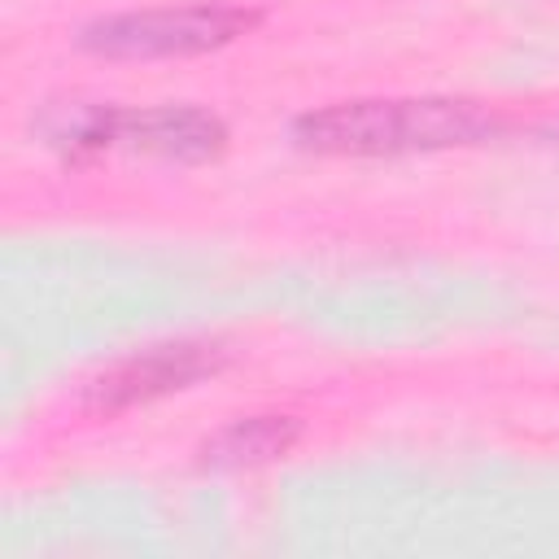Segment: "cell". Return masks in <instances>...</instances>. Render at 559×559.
I'll list each match as a JSON object with an SVG mask.
<instances>
[{"mask_svg":"<svg viewBox=\"0 0 559 559\" xmlns=\"http://www.w3.org/2000/svg\"><path fill=\"white\" fill-rule=\"evenodd\" d=\"M258 26L253 9L240 4H179V9H131L92 17L79 31V48L105 61H157V57H201L227 48Z\"/></svg>","mask_w":559,"mask_h":559,"instance_id":"obj_2","label":"cell"},{"mask_svg":"<svg viewBox=\"0 0 559 559\" xmlns=\"http://www.w3.org/2000/svg\"><path fill=\"white\" fill-rule=\"evenodd\" d=\"M498 131V118L463 96H362L310 109L293 122L306 153L328 157H402L467 148Z\"/></svg>","mask_w":559,"mask_h":559,"instance_id":"obj_1","label":"cell"},{"mask_svg":"<svg viewBox=\"0 0 559 559\" xmlns=\"http://www.w3.org/2000/svg\"><path fill=\"white\" fill-rule=\"evenodd\" d=\"M297 437H301V424L293 415H240L201 445V459L210 467H258L288 454Z\"/></svg>","mask_w":559,"mask_h":559,"instance_id":"obj_5","label":"cell"},{"mask_svg":"<svg viewBox=\"0 0 559 559\" xmlns=\"http://www.w3.org/2000/svg\"><path fill=\"white\" fill-rule=\"evenodd\" d=\"M52 140L66 144L70 153H96L118 144L166 162H210L227 148V127L223 118L197 105H148V109L92 105V109H74V118L61 131H52Z\"/></svg>","mask_w":559,"mask_h":559,"instance_id":"obj_3","label":"cell"},{"mask_svg":"<svg viewBox=\"0 0 559 559\" xmlns=\"http://www.w3.org/2000/svg\"><path fill=\"white\" fill-rule=\"evenodd\" d=\"M227 362V349L218 341H166L148 345L140 354H127L96 371L83 384V406L96 415H118L131 406H148L166 393L192 389L197 380L214 376Z\"/></svg>","mask_w":559,"mask_h":559,"instance_id":"obj_4","label":"cell"}]
</instances>
